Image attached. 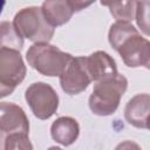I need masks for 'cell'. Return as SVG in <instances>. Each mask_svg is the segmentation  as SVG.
<instances>
[{
    "instance_id": "obj_1",
    "label": "cell",
    "mask_w": 150,
    "mask_h": 150,
    "mask_svg": "<svg viewBox=\"0 0 150 150\" xmlns=\"http://www.w3.org/2000/svg\"><path fill=\"white\" fill-rule=\"evenodd\" d=\"M127 88L128 80L124 75L118 73L114 77L96 82L88 101L91 112L97 116L114 114L117 110L121 97Z\"/></svg>"
},
{
    "instance_id": "obj_15",
    "label": "cell",
    "mask_w": 150,
    "mask_h": 150,
    "mask_svg": "<svg viewBox=\"0 0 150 150\" xmlns=\"http://www.w3.org/2000/svg\"><path fill=\"white\" fill-rule=\"evenodd\" d=\"M102 6H107L111 15L116 21L130 22L135 19L136 1H112V2H101Z\"/></svg>"
},
{
    "instance_id": "obj_16",
    "label": "cell",
    "mask_w": 150,
    "mask_h": 150,
    "mask_svg": "<svg viewBox=\"0 0 150 150\" xmlns=\"http://www.w3.org/2000/svg\"><path fill=\"white\" fill-rule=\"evenodd\" d=\"M4 150H33L28 134L12 132L6 136Z\"/></svg>"
},
{
    "instance_id": "obj_7",
    "label": "cell",
    "mask_w": 150,
    "mask_h": 150,
    "mask_svg": "<svg viewBox=\"0 0 150 150\" xmlns=\"http://www.w3.org/2000/svg\"><path fill=\"white\" fill-rule=\"evenodd\" d=\"M26 66L19 50L0 48V82L15 88L26 76Z\"/></svg>"
},
{
    "instance_id": "obj_4",
    "label": "cell",
    "mask_w": 150,
    "mask_h": 150,
    "mask_svg": "<svg viewBox=\"0 0 150 150\" xmlns=\"http://www.w3.org/2000/svg\"><path fill=\"white\" fill-rule=\"evenodd\" d=\"M25 98L39 120H47L52 117L59 107V95L52 86L45 82L32 83L25 93Z\"/></svg>"
},
{
    "instance_id": "obj_10",
    "label": "cell",
    "mask_w": 150,
    "mask_h": 150,
    "mask_svg": "<svg viewBox=\"0 0 150 150\" xmlns=\"http://www.w3.org/2000/svg\"><path fill=\"white\" fill-rule=\"evenodd\" d=\"M84 63L88 75L94 82L114 77L117 74L115 60L103 50H97L89 56H84Z\"/></svg>"
},
{
    "instance_id": "obj_21",
    "label": "cell",
    "mask_w": 150,
    "mask_h": 150,
    "mask_svg": "<svg viewBox=\"0 0 150 150\" xmlns=\"http://www.w3.org/2000/svg\"><path fill=\"white\" fill-rule=\"evenodd\" d=\"M5 5H6V2H5V1H0V14H1V12H2V9H4Z\"/></svg>"
},
{
    "instance_id": "obj_9",
    "label": "cell",
    "mask_w": 150,
    "mask_h": 150,
    "mask_svg": "<svg viewBox=\"0 0 150 150\" xmlns=\"http://www.w3.org/2000/svg\"><path fill=\"white\" fill-rule=\"evenodd\" d=\"M0 130L5 134L29 132V121L25 110L12 102H0Z\"/></svg>"
},
{
    "instance_id": "obj_20",
    "label": "cell",
    "mask_w": 150,
    "mask_h": 150,
    "mask_svg": "<svg viewBox=\"0 0 150 150\" xmlns=\"http://www.w3.org/2000/svg\"><path fill=\"white\" fill-rule=\"evenodd\" d=\"M5 139H6L5 132L0 130V150H4V146H5Z\"/></svg>"
},
{
    "instance_id": "obj_19",
    "label": "cell",
    "mask_w": 150,
    "mask_h": 150,
    "mask_svg": "<svg viewBox=\"0 0 150 150\" xmlns=\"http://www.w3.org/2000/svg\"><path fill=\"white\" fill-rule=\"evenodd\" d=\"M14 89H15V88H13V87H8V86H5V84H2V83L0 82V98L6 97V96L11 95V94L14 91Z\"/></svg>"
},
{
    "instance_id": "obj_17",
    "label": "cell",
    "mask_w": 150,
    "mask_h": 150,
    "mask_svg": "<svg viewBox=\"0 0 150 150\" xmlns=\"http://www.w3.org/2000/svg\"><path fill=\"white\" fill-rule=\"evenodd\" d=\"M149 1H136L135 20L141 30L148 36L149 35Z\"/></svg>"
},
{
    "instance_id": "obj_22",
    "label": "cell",
    "mask_w": 150,
    "mask_h": 150,
    "mask_svg": "<svg viewBox=\"0 0 150 150\" xmlns=\"http://www.w3.org/2000/svg\"><path fill=\"white\" fill-rule=\"evenodd\" d=\"M48 150H62L61 148H59V146H50Z\"/></svg>"
},
{
    "instance_id": "obj_3",
    "label": "cell",
    "mask_w": 150,
    "mask_h": 150,
    "mask_svg": "<svg viewBox=\"0 0 150 150\" xmlns=\"http://www.w3.org/2000/svg\"><path fill=\"white\" fill-rule=\"evenodd\" d=\"M13 26L22 39L35 43H48L54 35V28L47 23L41 8L36 6L20 9L13 19Z\"/></svg>"
},
{
    "instance_id": "obj_14",
    "label": "cell",
    "mask_w": 150,
    "mask_h": 150,
    "mask_svg": "<svg viewBox=\"0 0 150 150\" xmlns=\"http://www.w3.org/2000/svg\"><path fill=\"white\" fill-rule=\"evenodd\" d=\"M23 47V39L19 35L13 26V22L1 21L0 22V48H11L21 50Z\"/></svg>"
},
{
    "instance_id": "obj_18",
    "label": "cell",
    "mask_w": 150,
    "mask_h": 150,
    "mask_svg": "<svg viewBox=\"0 0 150 150\" xmlns=\"http://www.w3.org/2000/svg\"><path fill=\"white\" fill-rule=\"evenodd\" d=\"M115 150H142V149L137 143L132 141H123L120 144H117Z\"/></svg>"
},
{
    "instance_id": "obj_2",
    "label": "cell",
    "mask_w": 150,
    "mask_h": 150,
    "mask_svg": "<svg viewBox=\"0 0 150 150\" xmlns=\"http://www.w3.org/2000/svg\"><path fill=\"white\" fill-rule=\"evenodd\" d=\"M73 56L49 43H34L26 53L28 64L45 76H59Z\"/></svg>"
},
{
    "instance_id": "obj_12",
    "label": "cell",
    "mask_w": 150,
    "mask_h": 150,
    "mask_svg": "<svg viewBox=\"0 0 150 150\" xmlns=\"http://www.w3.org/2000/svg\"><path fill=\"white\" fill-rule=\"evenodd\" d=\"M80 125L77 121L69 116H61L56 118L50 127L52 138L61 145H71L79 137Z\"/></svg>"
},
{
    "instance_id": "obj_5",
    "label": "cell",
    "mask_w": 150,
    "mask_h": 150,
    "mask_svg": "<svg viewBox=\"0 0 150 150\" xmlns=\"http://www.w3.org/2000/svg\"><path fill=\"white\" fill-rule=\"evenodd\" d=\"M59 77L61 88L66 94L77 95L84 91L91 82L86 68L84 56H73Z\"/></svg>"
},
{
    "instance_id": "obj_13",
    "label": "cell",
    "mask_w": 150,
    "mask_h": 150,
    "mask_svg": "<svg viewBox=\"0 0 150 150\" xmlns=\"http://www.w3.org/2000/svg\"><path fill=\"white\" fill-rule=\"evenodd\" d=\"M139 33L136 27H134L130 22H122V21H116L115 23L111 25L109 33H108V40L110 46L117 50L118 47L122 45L124 40L130 38L131 35H135Z\"/></svg>"
},
{
    "instance_id": "obj_6",
    "label": "cell",
    "mask_w": 150,
    "mask_h": 150,
    "mask_svg": "<svg viewBox=\"0 0 150 150\" xmlns=\"http://www.w3.org/2000/svg\"><path fill=\"white\" fill-rule=\"evenodd\" d=\"M116 52L128 67H150V43L139 33L124 40Z\"/></svg>"
},
{
    "instance_id": "obj_8",
    "label": "cell",
    "mask_w": 150,
    "mask_h": 150,
    "mask_svg": "<svg viewBox=\"0 0 150 150\" xmlns=\"http://www.w3.org/2000/svg\"><path fill=\"white\" fill-rule=\"evenodd\" d=\"M91 4L93 2L71 0H52L42 2L40 8L47 23L54 28L67 23L75 12L81 11Z\"/></svg>"
},
{
    "instance_id": "obj_11",
    "label": "cell",
    "mask_w": 150,
    "mask_h": 150,
    "mask_svg": "<svg viewBox=\"0 0 150 150\" xmlns=\"http://www.w3.org/2000/svg\"><path fill=\"white\" fill-rule=\"evenodd\" d=\"M150 114V96L149 94H137L131 97L125 108L124 117L127 122L139 129H149Z\"/></svg>"
}]
</instances>
